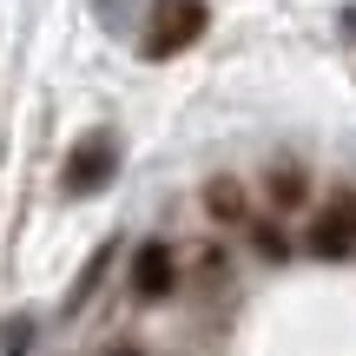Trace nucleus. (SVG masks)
Returning a JSON list of instances; mask_svg holds the SVG:
<instances>
[{
  "label": "nucleus",
  "instance_id": "3",
  "mask_svg": "<svg viewBox=\"0 0 356 356\" xmlns=\"http://www.w3.org/2000/svg\"><path fill=\"white\" fill-rule=\"evenodd\" d=\"M310 251L330 257V264L356 251V191H337V198H330V211H323L317 231H310Z\"/></svg>",
  "mask_w": 356,
  "mask_h": 356
},
{
  "label": "nucleus",
  "instance_id": "1",
  "mask_svg": "<svg viewBox=\"0 0 356 356\" xmlns=\"http://www.w3.org/2000/svg\"><path fill=\"white\" fill-rule=\"evenodd\" d=\"M204 26H211V7H204V0H159L152 26H145V60H172V53H185Z\"/></svg>",
  "mask_w": 356,
  "mask_h": 356
},
{
  "label": "nucleus",
  "instance_id": "5",
  "mask_svg": "<svg viewBox=\"0 0 356 356\" xmlns=\"http://www.w3.org/2000/svg\"><path fill=\"white\" fill-rule=\"evenodd\" d=\"M204 211H211L218 225H244V185L238 178H211V185H204Z\"/></svg>",
  "mask_w": 356,
  "mask_h": 356
},
{
  "label": "nucleus",
  "instance_id": "7",
  "mask_svg": "<svg viewBox=\"0 0 356 356\" xmlns=\"http://www.w3.org/2000/svg\"><path fill=\"white\" fill-rule=\"evenodd\" d=\"M106 257H113V244H99V251H92V264H86V277H79V284H73V297H66V317H73V310H79V304H86V297H92V284H99V270H106Z\"/></svg>",
  "mask_w": 356,
  "mask_h": 356
},
{
  "label": "nucleus",
  "instance_id": "4",
  "mask_svg": "<svg viewBox=\"0 0 356 356\" xmlns=\"http://www.w3.org/2000/svg\"><path fill=\"white\" fill-rule=\"evenodd\" d=\"M178 284V264H172V251L165 244H139V257H132V291L145 297V304H159Z\"/></svg>",
  "mask_w": 356,
  "mask_h": 356
},
{
  "label": "nucleus",
  "instance_id": "9",
  "mask_svg": "<svg viewBox=\"0 0 356 356\" xmlns=\"http://www.w3.org/2000/svg\"><path fill=\"white\" fill-rule=\"evenodd\" d=\"M26 337H33V323L20 317V323H13L7 337H0V356H26Z\"/></svg>",
  "mask_w": 356,
  "mask_h": 356
},
{
  "label": "nucleus",
  "instance_id": "6",
  "mask_svg": "<svg viewBox=\"0 0 356 356\" xmlns=\"http://www.w3.org/2000/svg\"><path fill=\"white\" fill-rule=\"evenodd\" d=\"M304 172L297 165H270V204H284V211H291V204H304Z\"/></svg>",
  "mask_w": 356,
  "mask_h": 356
},
{
  "label": "nucleus",
  "instance_id": "2",
  "mask_svg": "<svg viewBox=\"0 0 356 356\" xmlns=\"http://www.w3.org/2000/svg\"><path fill=\"white\" fill-rule=\"evenodd\" d=\"M113 172H119V139H113V132H86V139L66 152V191H73V198L106 191Z\"/></svg>",
  "mask_w": 356,
  "mask_h": 356
},
{
  "label": "nucleus",
  "instance_id": "8",
  "mask_svg": "<svg viewBox=\"0 0 356 356\" xmlns=\"http://www.w3.org/2000/svg\"><path fill=\"white\" fill-rule=\"evenodd\" d=\"M251 238H257V257H270V264H284V257H291V244H284V238H277L270 225H257Z\"/></svg>",
  "mask_w": 356,
  "mask_h": 356
},
{
  "label": "nucleus",
  "instance_id": "10",
  "mask_svg": "<svg viewBox=\"0 0 356 356\" xmlns=\"http://www.w3.org/2000/svg\"><path fill=\"white\" fill-rule=\"evenodd\" d=\"M343 26H350V33H356V7H350V13H343Z\"/></svg>",
  "mask_w": 356,
  "mask_h": 356
}]
</instances>
